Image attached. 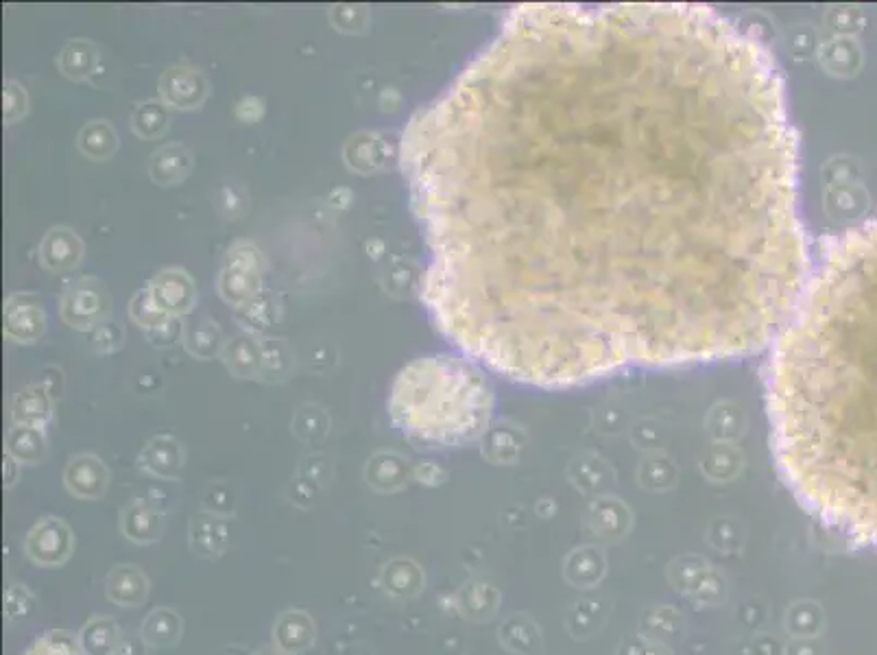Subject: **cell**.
I'll use <instances>...</instances> for the list:
<instances>
[{
    "label": "cell",
    "mask_w": 877,
    "mask_h": 655,
    "mask_svg": "<svg viewBox=\"0 0 877 655\" xmlns=\"http://www.w3.org/2000/svg\"><path fill=\"white\" fill-rule=\"evenodd\" d=\"M123 328H120L118 324H114V321H103L101 326H96L94 330H92V339H90V345H92V350L94 352H99V354H112V352H116L120 345H123Z\"/></svg>",
    "instance_id": "d590c367"
},
{
    "label": "cell",
    "mask_w": 877,
    "mask_h": 655,
    "mask_svg": "<svg viewBox=\"0 0 877 655\" xmlns=\"http://www.w3.org/2000/svg\"><path fill=\"white\" fill-rule=\"evenodd\" d=\"M3 94H5V123L11 125L27 114L29 107L27 90H24L18 81H9Z\"/></svg>",
    "instance_id": "8d00e7d4"
},
{
    "label": "cell",
    "mask_w": 877,
    "mask_h": 655,
    "mask_svg": "<svg viewBox=\"0 0 877 655\" xmlns=\"http://www.w3.org/2000/svg\"><path fill=\"white\" fill-rule=\"evenodd\" d=\"M184 345H186L188 354L197 356V359H203V361L214 359V356L223 352V348H225L221 328L210 319H203V321H197V324L188 326L184 330Z\"/></svg>",
    "instance_id": "f546056e"
},
{
    "label": "cell",
    "mask_w": 877,
    "mask_h": 655,
    "mask_svg": "<svg viewBox=\"0 0 877 655\" xmlns=\"http://www.w3.org/2000/svg\"><path fill=\"white\" fill-rule=\"evenodd\" d=\"M223 363L238 378H260L262 367V345L256 335L243 332L234 341L225 343L221 352Z\"/></svg>",
    "instance_id": "7402d4cb"
},
{
    "label": "cell",
    "mask_w": 877,
    "mask_h": 655,
    "mask_svg": "<svg viewBox=\"0 0 877 655\" xmlns=\"http://www.w3.org/2000/svg\"><path fill=\"white\" fill-rule=\"evenodd\" d=\"M182 629V616L173 610H166V607H158L142 623L140 636L151 647H173L182 638Z\"/></svg>",
    "instance_id": "484cf974"
},
{
    "label": "cell",
    "mask_w": 877,
    "mask_h": 655,
    "mask_svg": "<svg viewBox=\"0 0 877 655\" xmlns=\"http://www.w3.org/2000/svg\"><path fill=\"white\" fill-rule=\"evenodd\" d=\"M391 156L389 140L378 131H360L345 142L343 158L352 171L376 173L384 169Z\"/></svg>",
    "instance_id": "8fae6325"
},
{
    "label": "cell",
    "mask_w": 877,
    "mask_h": 655,
    "mask_svg": "<svg viewBox=\"0 0 877 655\" xmlns=\"http://www.w3.org/2000/svg\"><path fill=\"white\" fill-rule=\"evenodd\" d=\"M208 90L206 75L188 66L168 68L158 86L162 101L177 110H197L208 99Z\"/></svg>",
    "instance_id": "ba28073f"
},
{
    "label": "cell",
    "mask_w": 877,
    "mask_h": 655,
    "mask_svg": "<svg viewBox=\"0 0 877 655\" xmlns=\"http://www.w3.org/2000/svg\"><path fill=\"white\" fill-rule=\"evenodd\" d=\"M46 330V315L38 295L16 293L5 304V335L18 343H35Z\"/></svg>",
    "instance_id": "9c48e42d"
},
{
    "label": "cell",
    "mask_w": 877,
    "mask_h": 655,
    "mask_svg": "<svg viewBox=\"0 0 877 655\" xmlns=\"http://www.w3.org/2000/svg\"><path fill=\"white\" fill-rule=\"evenodd\" d=\"M155 306L168 317H184L197 304L195 282L184 269H164L149 282Z\"/></svg>",
    "instance_id": "52a82bcc"
},
{
    "label": "cell",
    "mask_w": 877,
    "mask_h": 655,
    "mask_svg": "<svg viewBox=\"0 0 877 655\" xmlns=\"http://www.w3.org/2000/svg\"><path fill=\"white\" fill-rule=\"evenodd\" d=\"M7 452L20 463H40L46 457V437L40 428L14 426L7 433Z\"/></svg>",
    "instance_id": "f1b7e54d"
},
{
    "label": "cell",
    "mask_w": 877,
    "mask_h": 655,
    "mask_svg": "<svg viewBox=\"0 0 877 655\" xmlns=\"http://www.w3.org/2000/svg\"><path fill=\"white\" fill-rule=\"evenodd\" d=\"M77 147L83 156L90 160H107L112 158L118 149V136L114 125L107 121H92L83 125L77 136Z\"/></svg>",
    "instance_id": "4316f807"
},
{
    "label": "cell",
    "mask_w": 877,
    "mask_h": 655,
    "mask_svg": "<svg viewBox=\"0 0 877 655\" xmlns=\"http://www.w3.org/2000/svg\"><path fill=\"white\" fill-rule=\"evenodd\" d=\"M79 638L72 636L70 631L53 629L46 631L42 638H38L33 645L24 651V655H81Z\"/></svg>",
    "instance_id": "d6a6232c"
},
{
    "label": "cell",
    "mask_w": 877,
    "mask_h": 655,
    "mask_svg": "<svg viewBox=\"0 0 877 655\" xmlns=\"http://www.w3.org/2000/svg\"><path fill=\"white\" fill-rule=\"evenodd\" d=\"M24 549L38 566L53 568L68 562L72 549H75V540H72V531L64 520L44 518L29 531Z\"/></svg>",
    "instance_id": "8992f818"
},
{
    "label": "cell",
    "mask_w": 877,
    "mask_h": 655,
    "mask_svg": "<svg viewBox=\"0 0 877 655\" xmlns=\"http://www.w3.org/2000/svg\"><path fill=\"white\" fill-rule=\"evenodd\" d=\"M219 197H225V201H219V206H221V212L225 214V217H230V206H232V217H236L238 214V208L243 206V199H238L236 197V190L234 188H221V195Z\"/></svg>",
    "instance_id": "ee69618b"
},
{
    "label": "cell",
    "mask_w": 877,
    "mask_h": 655,
    "mask_svg": "<svg viewBox=\"0 0 877 655\" xmlns=\"http://www.w3.org/2000/svg\"><path fill=\"white\" fill-rule=\"evenodd\" d=\"M273 640L275 647L286 655L304 653L315 642V623H312V618L306 612L288 610L275 621Z\"/></svg>",
    "instance_id": "2e32d148"
},
{
    "label": "cell",
    "mask_w": 877,
    "mask_h": 655,
    "mask_svg": "<svg viewBox=\"0 0 877 655\" xmlns=\"http://www.w3.org/2000/svg\"><path fill=\"white\" fill-rule=\"evenodd\" d=\"M79 645L86 655H116L120 647V631L112 618L96 616L83 625Z\"/></svg>",
    "instance_id": "d4e9b609"
},
{
    "label": "cell",
    "mask_w": 877,
    "mask_h": 655,
    "mask_svg": "<svg viewBox=\"0 0 877 655\" xmlns=\"http://www.w3.org/2000/svg\"><path fill=\"white\" fill-rule=\"evenodd\" d=\"M171 125V112L164 101H144L131 114V129L138 138L155 140L166 134Z\"/></svg>",
    "instance_id": "83f0119b"
},
{
    "label": "cell",
    "mask_w": 877,
    "mask_h": 655,
    "mask_svg": "<svg viewBox=\"0 0 877 655\" xmlns=\"http://www.w3.org/2000/svg\"><path fill=\"white\" fill-rule=\"evenodd\" d=\"M83 258L81 238L68 228L48 230L40 243V262L48 271H72Z\"/></svg>",
    "instance_id": "5bb4252c"
},
{
    "label": "cell",
    "mask_w": 877,
    "mask_h": 655,
    "mask_svg": "<svg viewBox=\"0 0 877 655\" xmlns=\"http://www.w3.org/2000/svg\"><path fill=\"white\" fill-rule=\"evenodd\" d=\"M129 315H131V319H134L136 324H138L140 328H144V330L160 328V326L166 324V321H171V319H173V317H168L166 313H162L158 306H155L149 287H147V289H140L134 297H131V302H129Z\"/></svg>",
    "instance_id": "836d02e7"
},
{
    "label": "cell",
    "mask_w": 877,
    "mask_h": 655,
    "mask_svg": "<svg viewBox=\"0 0 877 655\" xmlns=\"http://www.w3.org/2000/svg\"><path fill=\"white\" fill-rule=\"evenodd\" d=\"M771 448L803 509L877 553V214L812 267L766 378Z\"/></svg>",
    "instance_id": "7a4b0ae2"
},
{
    "label": "cell",
    "mask_w": 877,
    "mask_h": 655,
    "mask_svg": "<svg viewBox=\"0 0 877 655\" xmlns=\"http://www.w3.org/2000/svg\"><path fill=\"white\" fill-rule=\"evenodd\" d=\"M51 398L53 396L46 391L44 385L24 387L14 398V404H11V418H14V424L40 428V431H44V426L51 422L53 415Z\"/></svg>",
    "instance_id": "ac0fdd59"
},
{
    "label": "cell",
    "mask_w": 877,
    "mask_h": 655,
    "mask_svg": "<svg viewBox=\"0 0 877 655\" xmlns=\"http://www.w3.org/2000/svg\"><path fill=\"white\" fill-rule=\"evenodd\" d=\"M352 201H354V195L347 188H336V190H332V195L328 197V204L332 208H336V210L350 208Z\"/></svg>",
    "instance_id": "f6af8a7d"
},
{
    "label": "cell",
    "mask_w": 877,
    "mask_h": 655,
    "mask_svg": "<svg viewBox=\"0 0 877 655\" xmlns=\"http://www.w3.org/2000/svg\"><path fill=\"white\" fill-rule=\"evenodd\" d=\"M254 655H286V653H282L278 647H264V649H260V651H256Z\"/></svg>",
    "instance_id": "c3c4849f"
},
{
    "label": "cell",
    "mask_w": 877,
    "mask_h": 655,
    "mask_svg": "<svg viewBox=\"0 0 877 655\" xmlns=\"http://www.w3.org/2000/svg\"><path fill=\"white\" fill-rule=\"evenodd\" d=\"M192 169V156L184 145H166L158 149L149 160V175L158 186L182 184Z\"/></svg>",
    "instance_id": "d6986e66"
},
{
    "label": "cell",
    "mask_w": 877,
    "mask_h": 655,
    "mask_svg": "<svg viewBox=\"0 0 877 655\" xmlns=\"http://www.w3.org/2000/svg\"><path fill=\"white\" fill-rule=\"evenodd\" d=\"M299 476H304V479H308L310 483H315L317 487L319 485H326L330 481V476H332L330 463H328L326 457H308L304 461V466L299 468Z\"/></svg>",
    "instance_id": "b9f144b4"
},
{
    "label": "cell",
    "mask_w": 877,
    "mask_h": 655,
    "mask_svg": "<svg viewBox=\"0 0 877 655\" xmlns=\"http://www.w3.org/2000/svg\"><path fill=\"white\" fill-rule=\"evenodd\" d=\"M330 418L326 409H321L319 404H304L295 411L293 418V433L297 439H302L304 444H319L323 437L328 435Z\"/></svg>",
    "instance_id": "1f68e13d"
},
{
    "label": "cell",
    "mask_w": 877,
    "mask_h": 655,
    "mask_svg": "<svg viewBox=\"0 0 877 655\" xmlns=\"http://www.w3.org/2000/svg\"><path fill=\"white\" fill-rule=\"evenodd\" d=\"M773 55L701 5H524L402 164L446 335L520 383L747 356L812 273Z\"/></svg>",
    "instance_id": "6da1fadb"
},
{
    "label": "cell",
    "mask_w": 877,
    "mask_h": 655,
    "mask_svg": "<svg viewBox=\"0 0 877 655\" xmlns=\"http://www.w3.org/2000/svg\"><path fill=\"white\" fill-rule=\"evenodd\" d=\"M330 22L343 33H363L369 27V9L363 5H336L330 9Z\"/></svg>",
    "instance_id": "e575fe53"
},
{
    "label": "cell",
    "mask_w": 877,
    "mask_h": 655,
    "mask_svg": "<svg viewBox=\"0 0 877 655\" xmlns=\"http://www.w3.org/2000/svg\"><path fill=\"white\" fill-rule=\"evenodd\" d=\"M33 610V597L29 594L27 588L22 586H11L7 590L5 597V614L9 621H20V618H27Z\"/></svg>",
    "instance_id": "74e56055"
},
{
    "label": "cell",
    "mask_w": 877,
    "mask_h": 655,
    "mask_svg": "<svg viewBox=\"0 0 877 655\" xmlns=\"http://www.w3.org/2000/svg\"><path fill=\"white\" fill-rule=\"evenodd\" d=\"M110 295L96 278H79L62 297V319L70 328L94 330L110 317Z\"/></svg>",
    "instance_id": "5b68a950"
},
{
    "label": "cell",
    "mask_w": 877,
    "mask_h": 655,
    "mask_svg": "<svg viewBox=\"0 0 877 655\" xmlns=\"http://www.w3.org/2000/svg\"><path fill=\"white\" fill-rule=\"evenodd\" d=\"M16 468H18L16 459L11 457L9 452H7V455H5V485H7V487H11V485L16 483V476H18V474H16Z\"/></svg>",
    "instance_id": "bcb514c9"
},
{
    "label": "cell",
    "mask_w": 877,
    "mask_h": 655,
    "mask_svg": "<svg viewBox=\"0 0 877 655\" xmlns=\"http://www.w3.org/2000/svg\"><path fill=\"white\" fill-rule=\"evenodd\" d=\"M236 116L243 123H258L264 116V103L258 97H243L236 105Z\"/></svg>",
    "instance_id": "7bdbcfd3"
},
{
    "label": "cell",
    "mask_w": 877,
    "mask_h": 655,
    "mask_svg": "<svg viewBox=\"0 0 877 655\" xmlns=\"http://www.w3.org/2000/svg\"><path fill=\"white\" fill-rule=\"evenodd\" d=\"M262 345V367L260 378L267 383H282L291 376L293 369V352L288 343L282 339H264Z\"/></svg>",
    "instance_id": "4dcf8cb0"
},
{
    "label": "cell",
    "mask_w": 877,
    "mask_h": 655,
    "mask_svg": "<svg viewBox=\"0 0 877 655\" xmlns=\"http://www.w3.org/2000/svg\"><path fill=\"white\" fill-rule=\"evenodd\" d=\"M317 490L319 487L315 485V483H310L308 479H304V476H295V479L288 483V487H286V494H288V498L293 500L295 505H299V507H310L312 503H315V496H317Z\"/></svg>",
    "instance_id": "60d3db41"
},
{
    "label": "cell",
    "mask_w": 877,
    "mask_h": 655,
    "mask_svg": "<svg viewBox=\"0 0 877 655\" xmlns=\"http://www.w3.org/2000/svg\"><path fill=\"white\" fill-rule=\"evenodd\" d=\"M234 317L245 332H249V335H258V332L271 328L275 321L280 319L278 295L260 291L256 297H251L249 302L238 306L234 311Z\"/></svg>",
    "instance_id": "603a6c76"
},
{
    "label": "cell",
    "mask_w": 877,
    "mask_h": 655,
    "mask_svg": "<svg viewBox=\"0 0 877 655\" xmlns=\"http://www.w3.org/2000/svg\"><path fill=\"white\" fill-rule=\"evenodd\" d=\"M68 492L83 500L101 498L110 485V472L105 463L94 455H77L68 461L64 472Z\"/></svg>",
    "instance_id": "30bf717a"
},
{
    "label": "cell",
    "mask_w": 877,
    "mask_h": 655,
    "mask_svg": "<svg viewBox=\"0 0 877 655\" xmlns=\"http://www.w3.org/2000/svg\"><path fill=\"white\" fill-rule=\"evenodd\" d=\"M96 64H99V51L90 40H68L57 57V66L72 81L90 79Z\"/></svg>",
    "instance_id": "cb8c5ba5"
},
{
    "label": "cell",
    "mask_w": 877,
    "mask_h": 655,
    "mask_svg": "<svg viewBox=\"0 0 877 655\" xmlns=\"http://www.w3.org/2000/svg\"><path fill=\"white\" fill-rule=\"evenodd\" d=\"M203 503H206V509L212 511V514H219V516H232V514H234L236 498H234V492L230 490V487L219 483V485H210V487H208V492H206V498H203Z\"/></svg>",
    "instance_id": "f35d334b"
},
{
    "label": "cell",
    "mask_w": 877,
    "mask_h": 655,
    "mask_svg": "<svg viewBox=\"0 0 877 655\" xmlns=\"http://www.w3.org/2000/svg\"><path fill=\"white\" fill-rule=\"evenodd\" d=\"M144 332H147V337H149L151 345H155V348H168V345H175L179 339H184V326L177 317L166 321V324L160 328L144 330Z\"/></svg>",
    "instance_id": "ab89813d"
},
{
    "label": "cell",
    "mask_w": 877,
    "mask_h": 655,
    "mask_svg": "<svg viewBox=\"0 0 877 655\" xmlns=\"http://www.w3.org/2000/svg\"><path fill=\"white\" fill-rule=\"evenodd\" d=\"M120 529H123L131 542L151 544L162 538L164 516L153 505L144 503V500H134V503L123 509Z\"/></svg>",
    "instance_id": "e0dca14e"
},
{
    "label": "cell",
    "mask_w": 877,
    "mask_h": 655,
    "mask_svg": "<svg viewBox=\"0 0 877 655\" xmlns=\"http://www.w3.org/2000/svg\"><path fill=\"white\" fill-rule=\"evenodd\" d=\"M489 407L483 378L467 365L439 356L408 365L391 396L395 424L437 446H454L483 433Z\"/></svg>",
    "instance_id": "3957f363"
},
{
    "label": "cell",
    "mask_w": 877,
    "mask_h": 655,
    "mask_svg": "<svg viewBox=\"0 0 877 655\" xmlns=\"http://www.w3.org/2000/svg\"><path fill=\"white\" fill-rule=\"evenodd\" d=\"M367 245H374V254H371V258H380L384 254V243L382 241H369ZM367 252H371V247H367Z\"/></svg>",
    "instance_id": "7dc6e473"
},
{
    "label": "cell",
    "mask_w": 877,
    "mask_h": 655,
    "mask_svg": "<svg viewBox=\"0 0 877 655\" xmlns=\"http://www.w3.org/2000/svg\"><path fill=\"white\" fill-rule=\"evenodd\" d=\"M138 466L158 479L173 481L182 474L184 468V446L171 435L153 437L151 442L142 448L138 457Z\"/></svg>",
    "instance_id": "4fadbf2b"
},
{
    "label": "cell",
    "mask_w": 877,
    "mask_h": 655,
    "mask_svg": "<svg viewBox=\"0 0 877 655\" xmlns=\"http://www.w3.org/2000/svg\"><path fill=\"white\" fill-rule=\"evenodd\" d=\"M365 479L380 494L398 492L406 485L408 466L400 455H395V452H376V455L367 461Z\"/></svg>",
    "instance_id": "44dd1931"
},
{
    "label": "cell",
    "mask_w": 877,
    "mask_h": 655,
    "mask_svg": "<svg viewBox=\"0 0 877 655\" xmlns=\"http://www.w3.org/2000/svg\"><path fill=\"white\" fill-rule=\"evenodd\" d=\"M107 599L123 607H138L149 597V577L138 566H116L105 579Z\"/></svg>",
    "instance_id": "9a60e30c"
},
{
    "label": "cell",
    "mask_w": 877,
    "mask_h": 655,
    "mask_svg": "<svg viewBox=\"0 0 877 655\" xmlns=\"http://www.w3.org/2000/svg\"><path fill=\"white\" fill-rule=\"evenodd\" d=\"M232 542V527L227 516L203 511L190 520V549L199 557H219Z\"/></svg>",
    "instance_id": "7c38bea8"
},
{
    "label": "cell",
    "mask_w": 877,
    "mask_h": 655,
    "mask_svg": "<svg viewBox=\"0 0 877 655\" xmlns=\"http://www.w3.org/2000/svg\"><path fill=\"white\" fill-rule=\"evenodd\" d=\"M380 586L391 599H411L424 588V575L411 559L395 557L384 564L380 573Z\"/></svg>",
    "instance_id": "ffe728a7"
},
{
    "label": "cell",
    "mask_w": 877,
    "mask_h": 655,
    "mask_svg": "<svg viewBox=\"0 0 877 655\" xmlns=\"http://www.w3.org/2000/svg\"><path fill=\"white\" fill-rule=\"evenodd\" d=\"M262 273L264 258L258 247L254 243L238 241L223 256L216 289L227 304L238 308L262 291Z\"/></svg>",
    "instance_id": "277c9868"
}]
</instances>
